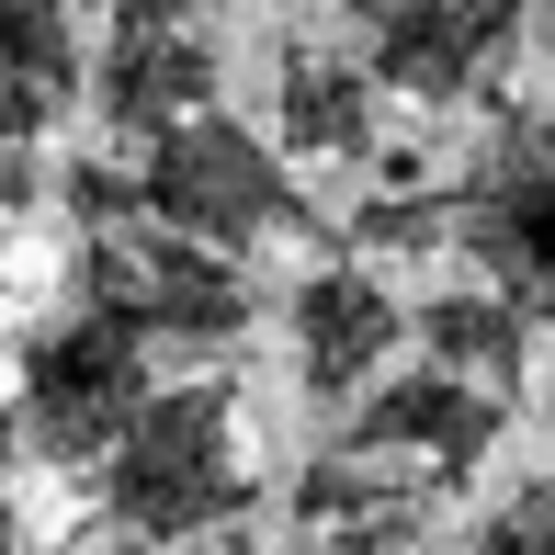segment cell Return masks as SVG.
<instances>
[{"mask_svg": "<svg viewBox=\"0 0 555 555\" xmlns=\"http://www.w3.org/2000/svg\"><path fill=\"white\" fill-rule=\"evenodd\" d=\"M374 114H386V80L363 68V46H272V147L284 159H374Z\"/></svg>", "mask_w": 555, "mask_h": 555, "instance_id": "8fae6325", "label": "cell"}, {"mask_svg": "<svg viewBox=\"0 0 555 555\" xmlns=\"http://www.w3.org/2000/svg\"><path fill=\"white\" fill-rule=\"evenodd\" d=\"M397 340L409 330V307H397V284L374 261H318L295 272L284 295V351H295V386L318 397V409H351V397H374L397 374Z\"/></svg>", "mask_w": 555, "mask_h": 555, "instance_id": "ba28073f", "label": "cell"}, {"mask_svg": "<svg viewBox=\"0 0 555 555\" xmlns=\"http://www.w3.org/2000/svg\"><path fill=\"white\" fill-rule=\"evenodd\" d=\"M216 0H91V23L103 35H205Z\"/></svg>", "mask_w": 555, "mask_h": 555, "instance_id": "5bb4252c", "label": "cell"}, {"mask_svg": "<svg viewBox=\"0 0 555 555\" xmlns=\"http://www.w3.org/2000/svg\"><path fill=\"white\" fill-rule=\"evenodd\" d=\"M23 453V420H12V386H0V465Z\"/></svg>", "mask_w": 555, "mask_h": 555, "instance_id": "ac0fdd59", "label": "cell"}, {"mask_svg": "<svg viewBox=\"0 0 555 555\" xmlns=\"http://www.w3.org/2000/svg\"><path fill=\"white\" fill-rule=\"evenodd\" d=\"M249 499H261V465H249V409H238L227 374H182V386H159L137 409V431L91 465V511H103L114 533L159 544V555L238 533Z\"/></svg>", "mask_w": 555, "mask_h": 555, "instance_id": "6da1fadb", "label": "cell"}, {"mask_svg": "<svg viewBox=\"0 0 555 555\" xmlns=\"http://www.w3.org/2000/svg\"><path fill=\"white\" fill-rule=\"evenodd\" d=\"M499 431H511V397L465 386V374H442V363H409L374 397H351L330 442L374 453V465H409V476H431V488H465V476L499 453Z\"/></svg>", "mask_w": 555, "mask_h": 555, "instance_id": "52a82bcc", "label": "cell"}, {"mask_svg": "<svg viewBox=\"0 0 555 555\" xmlns=\"http://www.w3.org/2000/svg\"><path fill=\"white\" fill-rule=\"evenodd\" d=\"M205 555H330L318 533H216Z\"/></svg>", "mask_w": 555, "mask_h": 555, "instance_id": "2e32d148", "label": "cell"}, {"mask_svg": "<svg viewBox=\"0 0 555 555\" xmlns=\"http://www.w3.org/2000/svg\"><path fill=\"white\" fill-rule=\"evenodd\" d=\"M159 386H170L159 351H147L137 330H114L103 307L35 318V330H23V351H12V420H23V453H35V465L91 476L125 431H137V409H147Z\"/></svg>", "mask_w": 555, "mask_h": 555, "instance_id": "3957f363", "label": "cell"}, {"mask_svg": "<svg viewBox=\"0 0 555 555\" xmlns=\"http://www.w3.org/2000/svg\"><path fill=\"white\" fill-rule=\"evenodd\" d=\"M0 555H35V521H23V499H12V476H0Z\"/></svg>", "mask_w": 555, "mask_h": 555, "instance_id": "e0dca14e", "label": "cell"}, {"mask_svg": "<svg viewBox=\"0 0 555 555\" xmlns=\"http://www.w3.org/2000/svg\"><path fill=\"white\" fill-rule=\"evenodd\" d=\"M91 0H0V137H57L91 114Z\"/></svg>", "mask_w": 555, "mask_h": 555, "instance_id": "30bf717a", "label": "cell"}, {"mask_svg": "<svg viewBox=\"0 0 555 555\" xmlns=\"http://www.w3.org/2000/svg\"><path fill=\"white\" fill-rule=\"evenodd\" d=\"M35 193H46V159H35L23 137H0V227H12V216H35Z\"/></svg>", "mask_w": 555, "mask_h": 555, "instance_id": "9a60e30c", "label": "cell"}, {"mask_svg": "<svg viewBox=\"0 0 555 555\" xmlns=\"http://www.w3.org/2000/svg\"><path fill=\"white\" fill-rule=\"evenodd\" d=\"M68 307H103L114 330H137L147 351H182V363H216V351L249 340L261 318V284L249 261L182 238V227H103V238L68 249Z\"/></svg>", "mask_w": 555, "mask_h": 555, "instance_id": "7a4b0ae2", "label": "cell"}, {"mask_svg": "<svg viewBox=\"0 0 555 555\" xmlns=\"http://www.w3.org/2000/svg\"><path fill=\"white\" fill-rule=\"evenodd\" d=\"M330 555H409V544H330Z\"/></svg>", "mask_w": 555, "mask_h": 555, "instance_id": "d6986e66", "label": "cell"}, {"mask_svg": "<svg viewBox=\"0 0 555 555\" xmlns=\"http://www.w3.org/2000/svg\"><path fill=\"white\" fill-rule=\"evenodd\" d=\"M544 46H555V12H544Z\"/></svg>", "mask_w": 555, "mask_h": 555, "instance_id": "44dd1931", "label": "cell"}, {"mask_svg": "<svg viewBox=\"0 0 555 555\" xmlns=\"http://www.w3.org/2000/svg\"><path fill=\"white\" fill-rule=\"evenodd\" d=\"M465 555H555V476H521V488H499L488 511H476Z\"/></svg>", "mask_w": 555, "mask_h": 555, "instance_id": "4fadbf2b", "label": "cell"}, {"mask_svg": "<svg viewBox=\"0 0 555 555\" xmlns=\"http://www.w3.org/2000/svg\"><path fill=\"white\" fill-rule=\"evenodd\" d=\"M453 249L533 330H555V103H499L453 170Z\"/></svg>", "mask_w": 555, "mask_h": 555, "instance_id": "5b68a950", "label": "cell"}, {"mask_svg": "<svg viewBox=\"0 0 555 555\" xmlns=\"http://www.w3.org/2000/svg\"><path fill=\"white\" fill-rule=\"evenodd\" d=\"M409 330H420V363L465 374V386H488V397H521V374H533V318H521L499 284H442V295H420Z\"/></svg>", "mask_w": 555, "mask_h": 555, "instance_id": "7c38bea8", "label": "cell"}, {"mask_svg": "<svg viewBox=\"0 0 555 555\" xmlns=\"http://www.w3.org/2000/svg\"><path fill=\"white\" fill-rule=\"evenodd\" d=\"M216 91H227V57L205 35H103V57H91V125L114 147H147L170 125L216 114Z\"/></svg>", "mask_w": 555, "mask_h": 555, "instance_id": "9c48e42d", "label": "cell"}, {"mask_svg": "<svg viewBox=\"0 0 555 555\" xmlns=\"http://www.w3.org/2000/svg\"><path fill=\"white\" fill-rule=\"evenodd\" d=\"M57 555H91V544H57Z\"/></svg>", "mask_w": 555, "mask_h": 555, "instance_id": "ffe728a7", "label": "cell"}, {"mask_svg": "<svg viewBox=\"0 0 555 555\" xmlns=\"http://www.w3.org/2000/svg\"><path fill=\"white\" fill-rule=\"evenodd\" d=\"M137 205H147V227H182V238L227 249V261H249L284 227H307L295 159L272 147V125H238L227 103L137 147Z\"/></svg>", "mask_w": 555, "mask_h": 555, "instance_id": "277c9868", "label": "cell"}, {"mask_svg": "<svg viewBox=\"0 0 555 555\" xmlns=\"http://www.w3.org/2000/svg\"><path fill=\"white\" fill-rule=\"evenodd\" d=\"M533 35V0H351V46L397 103H488L511 46Z\"/></svg>", "mask_w": 555, "mask_h": 555, "instance_id": "8992f818", "label": "cell"}]
</instances>
